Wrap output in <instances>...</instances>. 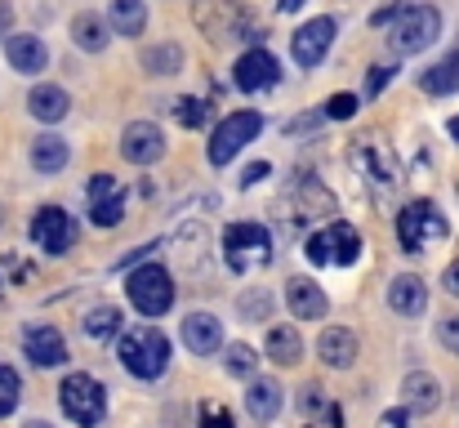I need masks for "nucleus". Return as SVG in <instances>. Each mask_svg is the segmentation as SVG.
<instances>
[{
	"mask_svg": "<svg viewBox=\"0 0 459 428\" xmlns=\"http://www.w3.org/2000/svg\"><path fill=\"white\" fill-rule=\"evenodd\" d=\"M121 366L134 375V380H160L165 366H169V339L156 330V326H134L121 335Z\"/></svg>",
	"mask_w": 459,
	"mask_h": 428,
	"instance_id": "f257e3e1",
	"label": "nucleus"
},
{
	"mask_svg": "<svg viewBox=\"0 0 459 428\" xmlns=\"http://www.w3.org/2000/svg\"><path fill=\"white\" fill-rule=\"evenodd\" d=\"M442 36V13L433 4H402V13L388 27V49L393 54H424Z\"/></svg>",
	"mask_w": 459,
	"mask_h": 428,
	"instance_id": "f03ea898",
	"label": "nucleus"
},
{
	"mask_svg": "<svg viewBox=\"0 0 459 428\" xmlns=\"http://www.w3.org/2000/svg\"><path fill=\"white\" fill-rule=\"evenodd\" d=\"M58 402H63V415L81 428H99L103 415H108V393H103V384H99L94 375H85V371H76V375L63 380Z\"/></svg>",
	"mask_w": 459,
	"mask_h": 428,
	"instance_id": "7ed1b4c3",
	"label": "nucleus"
},
{
	"mask_svg": "<svg viewBox=\"0 0 459 428\" xmlns=\"http://www.w3.org/2000/svg\"><path fill=\"white\" fill-rule=\"evenodd\" d=\"M273 259V232L264 223H232L223 232V264L232 273H250L264 268Z\"/></svg>",
	"mask_w": 459,
	"mask_h": 428,
	"instance_id": "20e7f679",
	"label": "nucleus"
},
{
	"mask_svg": "<svg viewBox=\"0 0 459 428\" xmlns=\"http://www.w3.org/2000/svg\"><path fill=\"white\" fill-rule=\"evenodd\" d=\"M451 228H446V219H442V210L433 205V201H411L402 214H397V241H402V250L406 255H420L429 241H442Z\"/></svg>",
	"mask_w": 459,
	"mask_h": 428,
	"instance_id": "39448f33",
	"label": "nucleus"
},
{
	"mask_svg": "<svg viewBox=\"0 0 459 428\" xmlns=\"http://www.w3.org/2000/svg\"><path fill=\"white\" fill-rule=\"evenodd\" d=\"M126 290H130V303L143 312V317H160L174 308V277L160 268V264H143L126 277Z\"/></svg>",
	"mask_w": 459,
	"mask_h": 428,
	"instance_id": "423d86ee",
	"label": "nucleus"
},
{
	"mask_svg": "<svg viewBox=\"0 0 459 428\" xmlns=\"http://www.w3.org/2000/svg\"><path fill=\"white\" fill-rule=\"evenodd\" d=\"M304 255L316 268H325V264L348 268V264H357V255H361V237H357L348 223H330V228H321V232L307 237Z\"/></svg>",
	"mask_w": 459,
	"mask_h": 428,
	"instance_id": "0eeeda50",
	"label": "nucleus"
},
{
	"mask_svg": "<svg viewBox=\"0 0 459 428\" xmlns=\"http://www.w3.org/2000/svg\"><path fill=\"white\" fill-rule=\"evenodd\" d=\"M259 130H264V117L259 112H232V117H223V126L210 139V165H228Z\"/></svg>",
	"mask_w": 459,
	"mask_h": 428,
	"instance_id": "6e6552de",
	"label": "nucleus"
},
{
	"mask_svg": "<svg viewBox=\"0 0 459 428\" xmlns=\"http://www.w3.org/2000/svg\"><path fill=\"white\" fill-rule=\"evenodd\" d=\"M31 241H36L45 255H67L72 241H76V223H72V214H67L63 205H45V210H36V219H31Z\"/></svg>",
	"mask_w": 459,
	"mask_h": 428,
	"instance_id": "1a4fd4ad",
	"label": "nucleus"
},
{
	"mask_svg": "<svg viewBox=\"0 0 459 428\" xmlns=\"http://www.w3.org/2000/svg\"><path fill=\"white\" fill-rule=\"evenodd\" d=\"M334 36H339V22H334V18H312V22H304V27L290 36L295 63H299V67H316V63L330 54Z\"/></svg>",
	"mask_w": 459,
	"mask_h": 428,
	"instance_id": "9d476101",
	"label": "nucleus"
},
{
	"mask_svg": "<svg viewBox=\"0 0 459 428\" xmlns=\"http://www.w3.org/2000/svg\"><path fill=\"white\" fill-rule=\"evenodd\" d=\"M121 156H126L130 165H156V161L165 156L160 126H152V121H130L126 135H121Z\"/></svg>",
	"mask_w": 459,
	"mask_h": 428,
	"instance_id": "9b49d317",
	"label": "nucleus"
},
{
	"mask_svg": "<svg viewBox=\"0 0 459 428\" xmlns=\"http://www.w3.org/2000/svg\"><path fill=\"white\" fill-rule=\"evenodd\" d=\"M277 76H281V67H277V58H273L268 49H250V54H241L237 67H232V81H237V90H246V94H259V90L277 85Z\"/></svg>",
	"mask_w": 459,
	"mask_h": 428,
	"instance_id": "f8f14e48",
	"label": "nucleus"
},
{
	"mask_svg": "<svg viewBox=\"0 0 459 428\" xmlns=\"http://www.w3.org/2000/svg\"><path fill=\"white\" fill-rule=\"evenodd\" d=\"M22 353H27V362L40 366V371L67 362V344H63L58 326H31V330L22 335Z\"/></svg>",
	"mask_w": 459,
	"mask_h": 428,
	"instance_id": "ddd939ff",
	"label": "nucleus"
},
{
	"mask_svg": "<svg viewBox=\"0 0 459 428\" xmlns=\"http://www.w3.org/2000/svg\"><path fill=\"white\" fill-rule=\"evenodd\" d=\"M183 344H187V353H196V357L219 353V348H223V321H219L214 312H187V317H183Z\"/></svg>",
	"mask_w": 459,
	"mask_h": 428,
	"instance_id": "4468645a",
	"label": "nucleus"
},
{
	"mask_svg": "<svg viewBox=\"0 0 459 428\" xmlns=\"http://www.w3.org/2000/svg\"><path fill=\"white\" fill-rule=\"evenodd\" d=\"M402 406H406L411 415H433V411L442 406V384H437V375L411 371V375L402 380Z\"/></svg>",
	"mask_w": 459,
	"mask_h": 428,
	"instance_id": "2eb2a0df",
	"label": "nucleus"
},
{
	"mask_svg": "<svg viewBox=\"0 0 459 428\" xmlns=\"http://www.w3.org/2000/svg\"><path fill=\"white\" fill-rule=\"evenodd\" d=\"M286 303H290L295 321H321V317L330 312L325 290L312 282V277H290V282H286Z\"/></svg>",
	"mask_w": 459,
	"mask_h": 428,
	"instance_id": "dca6fc26",
	"label": "nucleus"
},
{
	"mask_svg": "<svg viewBox=\"0 0 459 428\" xmlns=\"http://www.w3.org/2000/svg\"><path fill=\"white\" fill-rule=\"evenodd\" d=\"M388 308L397 317H424V308H429V285H424V277H415V273L393 277V285H388Z\"/></svg>",
	"mask_w": 459,
	"mask_h": 428,
	"instance_id": "f3484780",
	"label": "nucleus"
},
{
	"mask_svg": "<svg viewBox=\"0 0 459 428\" xmlns=\"http://www.w3.org/2000/svg\"><path fill=\"white\" fill-rule=\"evenodd\" d=\"M27 112H31L36 121H45V126H58V121L72 112V99H67L63 85H31V94H27Z\"/></svg>",
	"mask_w": 459,
	"mask_h": 428,
	"instance_id": "a211bd4d",
	"label": "nucleus"
},
{
	"mask_svg": "<svg viewBox=\"0 0 459 428\" xmlns=\"http://www.w3.org/2000/svg\"><path fill=\"white\" fill-rule=\"evenodd\" d=\"M316 353H321V362H325V366L348 371V366L357 362V335H352V330H343V326H330V330H321Z\"/></svg>",
	"mask_w": 459,
	"mask_h": 428,
	"instance_id": "6ab92c4d",
	"label": "nucleus"
},
{
	"mask_svg": "<svg viewBox=\"0 0 459 428\" xmlns=\"http://www.w3.org/2000/svg\"><path fill=\"white\" fill-rule=\"evenodd\" d=\"M4 58H9L13 72H27V76H31V72H45V63H49L40 36H9V40H4Z\"/></svg>",
	"mask_w": 459,
	"mask_h": 428,
	"instance_id": "aec40b11",
	"label": "nucleus"
},
{
	"mask_svg": "<svg viewBox=\"0 0 459 428\" xmlns=\"http://www.w3.org/2000/svg\"><path fill=\"white\" fill-rule=\"evenodd\" d=\"M72 40H76L85 54H103V49H108V40H112V22L85 9V13H76V18H72Z\"/></svg>",
	"mask_w": 459,
	"mask_h": 428,
	"instance_id": "412c9836",
	"label": "nucleus"
},
{
	"mask_svg": "<svg viewBox=\"0 0 459 428\" xmlns=\"http://www.w3.org/2000/svg\"><path fill=\"white\" fill-rule=\"evenodd\" d=\"M246 411H250L259 424L277 420V411H281V384H277V380H250V389H246Z\"/></svg>",
	"mask_w": 459,
	"mask_h": 428,
	"instance_id": "4be33fe9",
	"label": "nucleus"
},
{
	"mask_svg": "<svg viewBox=\"0 0 459 428\" xmlns=\"http://www.w3.org/2000/svg\"><path fill=\"white\" fill-rule=\"evenodd\" d=\"M264 353H268V362H277V366H295V362H304V339H299L295 326H273Z\"/></svg>",
	"mask_w": 459,
	"mask_h": 428,
	"instance_id": "5701e85b",
	"label": "nucleus"
},
{
	"mask_svg": "<svg viewBox=\"0 0 459 428\" xmlns=\"http://www.w3.org/2000/svg\"><path fill=\"white\" fill-rule=\"evenodd\" d=\"M108 22L117 36H143L148 27V4L143 0H112L108 4Z\"/></svg>",
	"mask_w": 459,
	"mask_h": 428,
	"instance_id": "b1692460",
	"label": "nucleus"
},
{
	"mask_svg": "<svg viewBox=\"0 0 459 428\" xmlns=\"http://www.w3.org/2000/svg\"><path fill=\"white\" fill-rule=\"evenodd\" d=\"M67 139H58V135H40V139L31 143V165L40 170V174H58L63 165H67Z\"/></svg>",
	"mask_w": 459,
	"mask_h": 428,
	"instance_id": "393cba45",
	"label": "nucleus"
},
{
	"mask_svg": "<svg viewBox=\"0 0 459 428\" xmlns=\"http://www.w3.org/2000/svg\"><path fill=\"white\" fill-rule=\"evenodd\" d=\"M420 85H424L429 94H455L459 90V49L446 54L442 63H433V67L420 76Z\"/></svg>",
	"mask_w": 459,
	"mask_h": 428,
	"instance_id": "a878e982",
	"label": "nucleus"
},
{
	"mask_svg": "<svg viewBox=\"0 0 459 428\" xmlns=\"http://www.w3.org/2000/svg\"><path fill=\"white\" fill-rule=\"evenodd\" d=\"M121 326H126V317H121V308H112V303H99V308H90V317H85V335H90V339H117Z\"/></svg>",
	"mask_w": 459,
	"mask_h": 428,
	"instance_id": "bb28decb",
	"label": "nucleus"
},
{
	"mask_svg": "<svg viewBox=\"0 0 459 428\" xmlns=\"http://www.w3.org/2000/svg\"><path fill=\"white\" fill-rule=\"evenodd\" d=\"M143 67L152 72V76H174V72H183V49L178 45H152V49H143Z\"/></svg>",
	"mask_w": 459,
	"mask_h": 428,
	"instance_id": "cd10ccee",
	"label": "nucleus"
},
{
	"mask_svg": "<svg viewBox=\"0 0 459 428\" xmlns=\"http://www.w3.org/2000/svg\"><path fill=\"white\" fill-rule=\"evenodd\" d=\"M223 366H228L232 375L250 380V375L259 371V357H255V348H250V344H228V348H223Z\"/></svg>",
	"mask_w": 459,
	"mask_h": 428,
	"instance_id": "c85d7f7f",
	"label": "nucleus"
},
{
	"mask_svg": "<svg viewBox=\"0 0 459 428\" xmlns=\"http://www.w3.org/2000/svg\"><path fill=\"white\" fill-rule=\"evenodd\" d=\"M237 308H241L246 321H268V317H273V294H268L264 285H259V290H246Z\"/></svg>",
	"mask_w": 459,
	"mask_h": 428,
	"instance_id": "c756f323",
	"label": "nucleus"
},
{
	"mask_svg": "<svg viewBox=\"0 0 459 428\" xmlns=\"http://www.w3.org/2000/svg\"><path fill=\"white\" fill-rule=\"evenodd\" d=\"M174 117H178V126H183V130H201L210 112H205V103H201V99H178V103H174Z\"/></svg>",
	"mask_w": 459,
	"mask_h": 428,
	"instance_id": "7c9ffc66",
	"label": "nucleus"
},
{
	"mask_svg": "<svg viewBox=\"0 0 459 428\" xmlns=\"http://www.w3.org/2000/svg\"><path fill=\"white\" fill-rule=\"evenodd\" d=\"M90 219H94L99 228H117V223L126 219V197H112V201H99V205H90Z\"/></svg>",
	"mask_w": 459,
	"mask_h": 428,
	"instance_id": "2f4dec72",
	"label": "nucleus"
},
{
	"mask_svg": "<svg viewBox=\"0 0 459 428\" xmlns=\"http://www.w3.org/2000/svg\"><path fill=\"white\" fill-rule=\"evenodd\" d=\"M18 389H22V380H18V371H9L4 362H0V420L18 406Z\"/></svg>",
	"mask_w": 459,
	"mask_h": 428,
	"instance_id": "473e14b6",
	"label": "nucleus"
},
{
	"mask_svg": "<svg viewBox=\"0 0 459 428\" xmlns=\"http://www.w3.org/2000/svg\"><path fill=\"white\" fill-rule=\"evenodd\" d=\"M112 197H121V183H117L112 174H94V179H90V205L112 201Z\"/></svg>",
	"mask_w": 459,
	"mask_h": 428,
	"instance_id": "72a5a7b5",
	"label": "nucleus"
},
{
	"mask_svg": "<svg viewBox=\"0 0 459 428\" xmlns=\"http://www.w3.org/2000/svg\"><path fill=\"white\" fill-rule=\"evenodd\" d=\"M321 112H325V121H348V117L357 112V99H352V94H334Z\"/></svg>",
	"mask_w": 459,
	"mask_h": 428,
	"instance_id": "f704fd0d",
	"label": "nucleus"
},
{
	"mask_svg": "<svg viewBox=\"0 0 459 428\" xmlns=\"http://www.w3.org/2000/svg\"><path fill=\"white\" fill-rule=\"evenodd\" d=\"M437 339H442V348H446V353H455L459 357V312L437 321Z\"/></svg>",
	"mask_w": 459,
	"mask_h": 428,
	"instance_id": "c9c22d12",
	"label": "nucleus"
},
{
	"mask_svg": "<svg viewBox=\"0 0 459 428\" xmlns=\"http://www.w3.org/2000/svg\"><path fill=\"white\" fill-rule=\"evenodd\" d=\"M321 406H325V397H321V389H316V384L299 389V411H304V415H316Z\"/></svg>",
	"mask_w": 459,
	"mask_h": 428,
	"instance_id": "e433bc0d",
	"label": "nucleus"
},
{
	"mask_svg": "<svg viewBox=\"0 0 459 428\" xmlns=\"http://www.w3.org/2000/svg\"><path fill=\"white\" fill-rule=\"evenodd\" d=\"M321 121H325V112H307V117H299V121L286 126V135H307V130H316Z\"/></svg>",
	"mask_w": 459,
	"mask_h": 428,
	"instance_id": "4c0bfd02",
	"label": "nucleus"
},
{
	"mask_svg": "<svg viewBox=\"0 0 459 428\" xmlns=\"http://www.w3.org/2000/svg\"><path fill=\"white\" fill-rule=\"evenodd\" d=\"M388 76H393V67H370V81H366V94H379V90L388 85Z\"/></svg>",
	"mask_w": 459,
	"mask_h": 428,
	"instance_id": "58836bf2",
	"label": "nucleus"
},
{
	"mask_svg": "<svg viewBox=\"0 0 459 428\" xmlns=\"http://www.w3.org/2000/svg\"><path fill=\"white\" fill-rule=\"evenodd\" d=\"M442 290H446V294H455V299H459V259L451 264V268H446V273H442Z\"/></svg>",
	"mask_w": 459,
	"mask_h": 428,
	"instance_id": "ea45409f",
	"label": "nucleus"
},
{
	"mask_svg": "<svg viewBox=\"0 0 459 428\" xmlns=\"http://www.w3.org/2000/svg\"><path fill=\"white\" fill-rule=\"evenodd\" d=\"M264 174H268V165H264V161H259V165H250V170H246V174H241V183H246V188H255V183H259V179H264Z\"/></svg>",
	"mask_w": 459,
	"mask_h": 428,
	"instance_id": "a19ab883",
	"label": "nucleus"
},
{
	"mask_svg": "<svg viewBox=\"0 0 459 428\" xmlns=\"http://www.w3.org/2000/svg\"><path fill=\"white\" fill-rule=\"evenodd\" d=\"M406 420H411V411H388V415H384L388 428H406Z\"/></svg>",
	"mask_w": 459,
	"mask_h": 428,
	"instance_id": "79ce46f5",
	"label": "nucleus"
},
{
	"mask_svg": "<svg viewBox=\"0 0 459 428\" xmlns=\"http://www.w3.org/2000/svg\"><path fill=\"white\" fill-rule=\"evenodd\" d=\"M277 4H281V9H286V13H295V9H304L307 0H277Z\"/></svg>",
	"mask_w": 459,
	"mask_h": 428,
	"instance_id": "37998d69",
	"label": "nucleus"
},
{
	"mask_svg": "<svg viewBox=\"0 0 459 428\" xmlns=\"http://www.w3.org/2000/svg\"><path fill=\"white\" fill-rule=\"evenodd\" d=\"M4 27H9V4L0 0V31H4Z\"/></svg>",
	"mask_w": 459,
	"mask_h": 428,
	"instance_id": "c03bdc74",
	"label": "nucleus"
},
{
	"mask_svg": "<svg viewBox=\"0 0 459 428\" xmlns=\"http://www.w3.org/2000/svg\"><path fill=\"white\" fill-rule=\"evenodd\" d=\"M22 428H54V424H45V420H27Z\"/></svg>",
	"mask_w": 459,
	"mask_h": 428,
	"instance_id": "a18cd8bd",
	"label": "nucleus"
},
{
	"mask_svg": "<svg viewBox=\"0 0 459 428\" xmlns=\"http://www.w3.org/2000/svg\"><path fill=\"white\" fill-rule=\"evenodd\" d=\"M0 214H4V210H0Z\"/></svg>",
	"mask_w": 459,
	"mask_h": 428,
	"instance_id": "49530a36",
	"label": "nucleus"
}]
</instances>
